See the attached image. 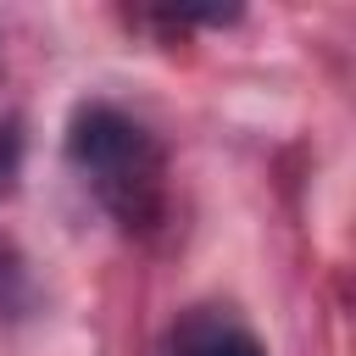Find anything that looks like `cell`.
<instances>
[{
	"instance_id": "obj_2",
	"label": "cell",
	"mask_w": 356,
	"mask_h": 356,
	"mask_svg": "<svg viewBox=\"0 0 356 356\" xmlns=\"http://www.w3.org/2000/svg\"><path fill=\"white\" fill-rule=\"evenodd\" d=\"M167 356H267V350H261L256 334L239 328L234 317H222V312H195V317H184V323L172 328V350H167Z\"/></svg>"
},
{
	"instance_id": "obj_1",
	"label": "cell",
	"mask_w": 356,
	"mask_h": 356,
	"mask_svg": "<svg viewBox=\"0 0 356 356\" xmlns=\"http://www.w3.org/2000/svg\"><path fill=\"white\" fill-rule=\"evenodd\" d=\"M67 161L95 189V200L128 228L145 234L167 211V156L161 145L122 117L117 106H78L67 128Z\"/></svg>"
}]
</instances>
